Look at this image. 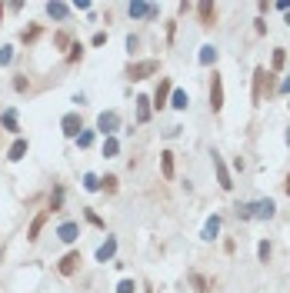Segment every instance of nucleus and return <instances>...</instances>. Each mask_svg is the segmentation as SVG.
<instances>
[{
  "instance_id": "nucleus-1",
  "label": "nucleus",
  "mask_w": 290,
  "mask_h": 293,
  "mask_svg": "<svg viewBox=\"0 0 290 293\" xmlns=\"http://www.w3.org/2000/svg\"><path fill=\"white\" fill-rule=\"evenodd\" d=\"M264 94H270V73H267L264 67H257V70H254V107L264 103Z\"/></svg>"
},
{
  "instance_id": "nucleus-2",
  "label": "nucleus",
  "mask_w": 290,
  "mask_h": 293,
  "mask_svg": "<svg viewBox=\"0 0 290 293\" xmlns=\"http://www.w3.org/2000/svg\"><path fill=\"white\" fill-rule=\"evenodd\" d=\"M97 130H100L104 137H113L117 130H120V113H117V110H104L100 117H97Z\"/></svg>"
},
{
  "instance_id": "nucleus-3",
  "label": "nucleus",
  "mask_w": 290,
  "mask_h": 293,
  "mask_svg": "<svg viewBox=\"0 0 290 293\" xmlns=\"http://www.w3.org/2000/svg\"><path fill=\"white\" fill-rule=\"evenodd\" d=\"M157 70H160V64H157V60H137V64L127 67V77H130V80H147L150 73H157Z\"/></svg>"
},
{
  "instance_id": "nucleus-4",
  "label": "nucleus",
  "mask_w": 290,
  "mask_h": 293,
  "mask_svg": "<svg viewBox=\"0 0 290 293\" xmlns=\"http://www.w3.org/2000/svg\"><path fill=\"white\" fill-rule=\"evenodd\" d=\"M130 17H137V20H153V17H160V7L157 4H144V0H134L127 7Z\"/></svg>"
},
{
  "instance_id": "nucleus-5",
  "label": "nucleus",
  "mask_w": 290,
  "mask_h": 293,
  "mask_svg": "<svg viewBox=\"0 0 290 293\" xmlns=\"http://www.w3.org/2000/svg\"><path fill=\"white\" fill-rule=\"evenodd\" d=\"M210 110L214 113L224 110V80H220V73L210 77Z\"/></svg>"
},
{
  "instance_id": "nucleus-6",
  "label": "nucleus",
  "mask_w": 290,
  "mask_h": 293,
  "mask_svg": "<svg viewBox=\"0 0 290 293\" xmlns=\"http://www.w3.org/2000/svg\"><path fill=\"white\" fill-rule=\"evenodd\" d=\"M274 214H277V206H274V200H270V197L250 203V220H270Z\"/></svg>"
},
{
  "instance_id": "nucleus-7",
  "label": "nucleus",
  "mask_w": 290,
  "mask_h": 293,
  "mask_svg": "<svg viewBox=\"0 0 290 293\" xmlns=\"http://www.w3.org/2000/svg\"><path fill=\"white\" fill-rule=\"evenodd\" d=\"M60 127H64V137H80V130H84V120H80V113H64V120H60Z\"/></svg>"
},
{
  "instance_id": "nucleus-8",
  "label": "nucleus",
  "mask_w": 290,
  "mask_h": 293,
  "mask_svg": "<svg viewBox=\"0 0 290 293\" xmlns=\"http://www.w3.org/2000/svg\"><path fill=\"white\" fill-rule=\"evenodd\" d=\"M77 267H80V254H77V250H70L64 260L57 263V273H60V277H73V273H77Z\"/></svg>"
},
{
  "instance_id": "nucleus-9",
  "label": "nucleus",
  "mask_w": 290,
  "mask_h": 293,
  "mask_svg": "<svg viewBox=\"0 0 290 293\" xmlns=\"http://www.w3.org/2000/svg\"><path fill=\"white\" fill-rule=\"evenodd\" d=\"M170 94H174V87H170V77H160V87L153 90V107L160 110V107H167Z\"/></svg>"
},
{
  "instance_id": "nucleus-10",
  "label": "nucleus",
  "mask_w": 290,
  "mask_h": 293,
  "mask_svg": "<svg viewBox=\"0 0 290 293\" xmlns=\"http://www.w3.org/2000/svg\"><path fill=\"white\" fill-rule=\"evenodd\" d=\"M57 237L64 240V243H73V240L80 237V227H77V223H73V220H64V223H60V227H57Z\"/></svg>"
},
{
  "instance_id": "nucleus-11",
  "label": "nucleus",
  "mask_w": 290,
  "mask_h": 293,
  "mask_svg": "<svg viewBox=\"0 0 290 293\" xmlns=\"http://www.w3.org/2000/svg\"><path fill=\"white\" fill-rule=\"evenodd\" d=\"M214 170H217V183L224 187V190H230L234 187V180H230V170L224 166V160H220V153H214Z\"/></svg>"
},
{
  "instance_id": "nucleus-12",
  "label": "nucleus",
  "mask_w": 290,
  "mask_h": 293,
  "mask_svg": "<svg viewBox=\"0 0 290 293\" xmlns=\"http://www.w3.org/2000/svg\"><path fill=\"white\" fill-rule=\"evenodd\" d=\"M47 210H44V214H37V217H33V223H30V230H27V240H30V243H33V240H40V230L44 227H47Z\"/></svg>"
},
{
  "instance_id": "nucleus-13",
  "label": "nucleus",
  "mask_w": 290,
  "mask_h": 293,
  "mask_svg": "<svg viewBox=\"0 0 290 293\" xmlns=\"http://www.w3.org/2000/svg\"><path fill=\"white\" fill-rule=\"evenodd\" d=\"M113 254H117V240H113V237H107V240H104V243L97 246V260H100V263H107V260H113Z\"/></svg>"
},
{
  "instance_id": "nucleus-14",
  "label": "nucleus",
  "mask_w": 290,
  "mask_h": 293,
  "mask_svg": "<svg viewBox=\"0 0 290 293\" xmlns=\"http://www.w3.org/2000/svg\"><path fill=\"white\" fill-rule=\"evenodd\" d=\"M197 14H200V24L210 27V24H214V17H217V7H214L210 0H203V4H197Z\"/></svg>"
},
{
  "instance_id": "nucleus-15",
  "label": "nucleus",
  "mask_w": 290,
  "mask_h": 293,
  "mask_svg": "<svg viewBox=\"0 0 290 293\" xmlns=\"http://www.w3.org/2000/svg\"><path fill=\"white\" fill-rule=\"evenodd\" d=\"M47 14L54 20H67L70 17V4H47Z\"/></svg>"
},
{
  "instance_id": "nucleus-16",
  "label": "nucleus",
  "mask_w": 290,
  "mask_h": 293,
  "mask_svg": "<svg viewBox=\"0 0 290 293\" xmlns=\"http://www.w3.org/2000/svg\"><path fill=\"white\" fill-rule=\"evenodd\" d=\"M150 120V97H137V123Z\"/></svg>"
},
{
  "instance_id": "nucleus-17",
  "label": "nucleus",
  "mask_w": 290,
  "mask_h": 293,
  "mask_svg": "<svg viewBox=\"0 0 290 293\" xmlns=\"http://www.w3.org/2000/svg\"><path fill=\"white\" fill-rule=\"evenodd\" d=\"M187 103H190L187 90H174V94H170V107H174V110H187Z\"/></svg>"
},
{
  "instance_id": "nucleus-18",
  "label": "nucleus",
  "mask_w": 290,
  "mask_h": 293,
  "mask_svg": "<svg viewBox=\"0 0 290 293\" xmlns=\"http://www.w3.org/2000/svg\"><path fill=\"white\" fill-rule=\"evenodd\" d=\"M160 170H163V177H167V180H174V153H170V150L160 153Z\"/></svg>"
},
{
  "instance_id": "nucleus-19",
  "label": "nucleus",
  "mask_w": 290,
  "mask_h": 293,
  "mask_svg": "<svg viewBox=\"0 0 290 293\" xmlns=\"http://www.w3.org/2000/svg\"><path fill=\"white\" fill-rule=\"evenodd\" d=\"M24 153H27V140H14V147L7 150V160H24Z\"/></svg>"
},
{
  "instance_id": "nucleus-20",
  "label": "nucleus",
  "mask_w": 290,
  "mask_h": 293,
  "mask_svg": "<svg viewBox=\"0 0 290 293\" xmlns=\"http://www.w3.org/2000/svg\"><path fill=\"white\" fill-rule=\"evenodd\" d=\"M0 123H4V130L17 134V110H4V113H0Z\"/></svg>"
},
{
  "instance_id": "nucleus-21",
  "label": "nucleus",
  "mask_w": 290,
  "mask_h": 293,
  "mask_svg": "<svg viewBox=\"0 0 290 293\" xmlns=\"http://www.w3.org/2000/svg\"><path fill=\"white\" fill-rule=\"evenodd\" d=\"M217 233H220V217H210L207 227H203V240H214Z\"/></svg>"
},
{
  "instance_id": "nucleus-22",
  "label": "nucleus",
  "mask_w": 290,
  "mask_h": 293,
  "mask_svg": "<svg viewBox=\"0 0 290 293\" xmlns=\"http://www.w3.org/2000/svg\"><path fill=\"white\" fill-rule=\"evenodd\" d=\"M200 64H203V67H210V64H217V50L210 47V44H207V47H200Z\"/></svg>"
},
{
  "instance_id": "nucleus-23",
  "label": "nucleus",
  "mask_w": 290,
  "mask_h": 293,
  "mask_svg": "<svg viewBox=\"0 0 290 293\" xmlns=\"http://www.w3.org/2000/svg\"><path fill=\"white\" fill-rule=\"evenodd\" d=\"M120 153V143H117V137H107L104 140V157H117Z\"/></svg>"
},
{
  "instance_id": "nucleus-24",
  "label": "nucleus",
  "mask_w": 290,
  "mask_h": 293,
  "mask_svg": "<svg viewBox=\"0 0 290 293\" xmlns=\"http://www.w3.org/2000/svg\"><path fill=\"white\" fill-rule=\"evenodd\" d=\"M84 190L97 193V190H100V177H97V174H84Z\"/></svg>"
},
{
  "instance_id": "nucleus-25",
  "label": "nucleus",
  "mask_w": 290,
  "mask_h": 293,
  "mask_svg": "<svg viewBox=\"0 0 290 293\" xmlns=\"http://www.w3.org/2000/svg\"><path fill=\"white\" fill-rule=\"evenodd\" d=\"M90 143H94V130H80V137H77V147H80V150H87Z\"/></svg>"
},
{
  "instance_id": "nucleus-26",
  "label": "nucleus",
  "mask_w": 290,
  "mask_h": 293,
  "mask_svg": "<svg viewBox=\"0 0 290 293\" xmlns=\"http://www.w3.org/2000/svg\"><path fill=\"white\" fill-rule=\"evenodd\" d=\"M100 190H107V193H117V177H113V174H107L104 180H100Z\"/></svg>"
},
{
  "instance_id": "nucleus-27",
  "label": "nucleus",
  "mask_w": 290,
  "mask_h": 293,
  "mask_svg": "<svg viewBox=\"0 0 290 293\" xmlns=\"http://www.w3.org/2000/svg\"><path fill=\"white\" fill-rule=\"evenodd\" d=\"M60 203H64V187H57L54 197H50V210H60Z\"/></svg>"
},
{
  "instance_id": "nucleus-28",
  "label": "nucleus",
  "mask_w": 290,
  "mask_h": 293,
  "mask_svg": "<svg viewBox=\"0 0 290 293\" xmlns=\"http://www.w3.org/2000/svg\"><path fill=\"white\" fill-rule=\"evenodd\" d=\"M80 57H84V47H80V44H73V47H70V54H67V64H77Z\"/></svg>"
},
{
  "instance_id": "nucleus-29",
  "label": "nucleus",
  "mask_w": 290,
  "mask_h": 293,
  "mask_svg": "<svg viewBox=\"0 0 290 293\" xmlns=\"http://www.w3.org/2000/svg\"><path fill=\"white\" fill-rule=\"evenodd\" d=\"M117 293H137V283H134V280H120V283H117Z\"/></svg>"
},
{
  "instance_id": "nucleus-30",
  "label": "nucleus",
  "mask_w": 290,
  "mask_h": 293,
  "mask_svg": "<svg viewBox=\"0 0 290 293\" xmlns=\"http://www.w3.org/2000/svg\"><path fill=\"white\" fill-rule=\"evenodd\" d=\"M14 60V47H0V67H7Z\"/></svg>"
},
{
  "instance_id": "nucleus-31",
  "label": "nucleus",
  "mask_w": 290,
  "mask_h": 293,
  "mask_svg": "<svg viewBox=\"0 0 290 293\" xmlns=\"http://www.w3.org/2000/svg\"><path fill=\"white\" fill-rule=\"evenodd\" d=\"M54 44H57V50H70V37H67V33H57Z\"/></svg>"
},
{
  "instance_id": "nucleus-32",
  "label": "nucleus",
  "mask_w": 290,
  "mask_h": 293,
  "mask_svg": "<svg viewBox=\"0 0 290 293\" xmlns=\"http://www.w3.org/2000/svg\"><path fill=\"white\" fill-rule=\"evenodd\" d=\"M37 37H40V27H30V30L20 33V40H24V44H30V40H37Z\"/></svg>"
},
{
  "instance_id": "nucleus-33",
  "label": "nucleus",
  "mask_w": 290,
  "mask_h": 293,
  "mask_svg": "<svg viewBox=\"0 0 290 293\" xmlns=\"http://www.w3.org/2000/svg\"><path fill=\"white\" fill-rule=\"evenodd\" d=\"M257 254H260V260H264V263L270 260V243H267V240H264V243L257 246Z\"/></svg>"
},
{
  "instance_id": "nucleus-34",
  "label": "nucleus",
  "mask_w": 290,
  "mask_h": 293,
  "mask_svg": "<svg viewBox=\"0 0 290 293\" xmlns=\"http://www.w3.org/2000/svg\"><path fill=\"white\" fill-rule=\"evenodd\" d=\"M283 60H287V54H283V50H274V70H280Z\"/></svg>"
},
{
  "instance_id": "nucleus-35",
  "label": "nucleus",
  "mask_w": 290,
  "mask_h": 293,
  "mask_svg": "<svg viewBox=\"0 0 290 293\" xmlns=\"http://www.w3.org/2000/svg\"><path fill=\"white\" fill-rule=\"evenodd\" d=\"M27 87H30V83H27V77H17V80H14V90H17V94H24Z\"/></svg>"
},
{
  "instance_id": "nucleus-36",
  "label": "nucleus",
  "mask_w": 290,
  "mask_h": 293,
  "mask_svg": "<svg viewBox=\"0 0 290 293\" xmlns=\"http://www.w3.org/2000/svg\"><path fill=\"white\" fill-rule=\"evenodd\" d=\"M193 286H197V293H207V280L197 277V273H193Z\"/></svg>"
},
{
  "instance_id": "nucleus-37",
  "label": "nucleus",
  "mask_w": 290,
  "mask_h": 293,
  "mask_svg": "<svg viewBox=\"0 0 290 293\" xmlns=\"http://www.w3.org/2000/svg\"><path fill=\"white\" fill-rule=\"evenodd\" d=\"M90 44H94V47H104V44H107V33H104V30L94 33V40H90Z\"/></svg>"
},
{
  "instance_id": "nucleus-38",
  "label": "nucleus",
  "mask_w": 290,
  "mask_h": 293,
  "mask_svg": "<svg viewBox=\"0 0 290 293\" xmlns=\"http://www.w3.org/2000/svg\"><path fill=\"white\" fill-rule=\"evenodd\" d=\"M237 217H240V220H250V203H243V206H237Z\"/></svg>"
},
{
  "instance_id": "nucleus-39",
  "label": "nucleus",
  "mask_w": 290,
  "mask_h": 293,
  "mask_svg": "<svg viewBox=\"0 0 290 293\" xmlns=\"http://www.w3.org/2000/svg\"><path fill=\"white\" fill-rule=\"evenodd\" d=\"M87 220H90V223H94V227H104V220H100V217H97V214H94V210H87Z\"/></svg>"
},
{
  "instance_id": "nucleus-40",
  "label": "nucleus",
  "mask_w": 290,
  "mask_h": 293,
  "mask_svg": "<svg viewBox=\"0 0 290 293\" xmlns=\"http://www.w3.org/2000/svg\"><path fill=\"white\" fill-rule=\"evenodd\" d=\"M277 90H280V94H290V77H283V80H280V87H277Z\"/></svg>"
},
{
  "instance_id": "nucleus-41",
  "label": "nucleus",
  "mask_w": 290,
  "mask_h": 293,
  "mask_svg": "<svg viewBox=\"0 0 290 293\" xmlns=\"http://www.w3.org/2000/svg\"><path fill=\"white\" fill-rule=\"evenodd\" d=\"M0 20H4V7H0Z\"/></svg>"
},
{
  "instance_id": "nucleus-42",
  "label": "nucleus",
  "mask_w": 290,
  "mask_h": 293,
  "mask_svg": "<svg viewBox=\"0 0 290 293\" xmlns=\"http://www.w3.org/2000/svg\"><path fill=\"white\" fill-rule=\"evenodd\" d=\"M287 24H290V10H287Z\"/></svg>"
},
{
  "instance_id": "nucleus-43",
  "label": "nucleus",
  "mask_w": 290,
  "mask_h": 293,
  "mask_svg": "<svg viewBox=\"0 0 290 293\" xmlns=\"http://www.w3.org/2000/svg\"><path fill=\"white\" fill-rule=\"evenodd\" d=\"M287 143H290V130H287Z\"/></svg>"
}]
</instances>
